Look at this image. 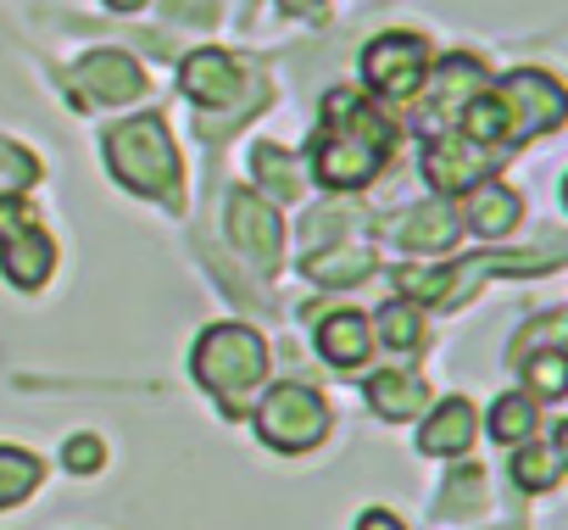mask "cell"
Returning <instances> with one entry per match:
<instances>
[{"label": "cell", "mask_w": 568, "mask_h": 530, "mask_svg": "<svg viewBox=\"0 0 568 530\" xmlns=\"http://www.w3.org/2000/svg\"><path fill=\"white\" fill-rule=\"evenodd\" d=\"M396 146L390 118H379L357 90H335L324 101V134L313 146V179L329 190H363Z\"/></svg>", "instance_id": "1"}, {"label": "cell", "mask_w": 568, "mask_h": 530, "mask_svg": "<svg viewBox=\"0 0 568 530\" xmlns=\"http://www.w3.org/2000/svg\"><path fill=\"white\" fill-rule=\"evenodd\" d=\"M106 162H112V173H118L129 190L179 207V151H173L162 118L112 123V129H106Z\"/></svg>", "instance_id": "2"}, {"label": "cell", "mask_w": 568, "mask_h": 530, "mask_svg": "<svg viewBox=\"0 0 568 530\" xmlns=\"http://www.w3.org/2000/svg\"><path fill=\"white\" fill-rule=\"evenodd\" d=\"M262 374H267V347H262L256 330H245V324H217V330H206V336L195 341V380H201L223 408H240V402L256 391Z\"/></svg>", "instance_id": "3"}, {"label": "cell", "mask_w": 568, "mask_h": 530, "mask_svg": "<svg viewBox=\"0 0 568 530\" xmlns=\"http://www.w3.org/2000/svg\"><path fill=\"white\" fill-rule=\"evenodd\" d=\"M324 430H329V408L307 386H273L256 408V436L273 452H307L324 441Z\"/></svg>", "instance_id": "4"}, {"label": "cell", "mask_w": 568, "mask_h": 530, "mask_svg": "<svg viewBox=\"0 0 568 530\" xmlns=\"http://www.w3.org/2000/svg\"><path fill=\"white\" fill-rule=\"evenodd\" d=\"M496 107H501V123H507V140H524V134H540V129H557L568 101L557 90V79L546 73H507L496 90Z\"/></svg>", "instance_id": "5"}, {"label": "cell", "mask_w": 568, "mask_h": 530, "mask_svg": "<svg viewBox=\"0 0 568 530\" xmlns=\"http://www.w3.org/2000/svg\"><path fill=\"white\" fill-rule=\"evenodd\" d=\"M424 73H429V46L418 34H379L363 51V79L379 96H418Z\"/></svg>", "instance_id": "6"}, {"label": "cell", "mask_w": 568, "mask_h": 530, "mask_svg": "<svg viewBox=\"0 0 568 530\" xmlns=\"http://www.w3.org/2000/svg\"><path fill=\"white\" fill-rule=\"evenodd\" d=\"M179 84H184V96L195 101V107H212V112H234V107H245V73H240V62L229 57V51H195L184 68H179Z\"/></svg>", "instance_id": "7"}, {"label": "cell", "mask_w": 568, "mask_h": 530, "mask_svg": "<svg viewBox=\"0 0 568 530\" xmlns=\"http://www.w3.org/2000/svg\"><path fill=\"white\" fill-rule=\"evenodd\" d=\"M73 84L84 90L79 107H118V101H140L145 96V73L123 51H90V57H79Z\"/></svg>", "instance_id": "8"}, {"label": "cell", "mask_w": 568, "mask_h": 530, "mask_svg": "<svg viewBox=\"0 0 568 530\" xmlns=\"http://www.w3.org/2000/svg\"><path fill=\"white\" fill-rule=\"evenodd\" d=\"M229 240L245 251V262H256L262 274L278 269V246H284V229L273 218L267 201H256L251 190H234L229 196Z\"/></svg>", "instance_id": "9"}, {"label": "cell", "mask_w": 568, "mask_h": 530, "mask_svg": "<svg viewBox=\"0 0 568 530\" xmlns=\"http://www.w3.org/2000/svg\"><path fill=\"white\" fill-rule=\"evenodd\" d=\"M424 173H429L435 190H474L490 173V151L468 134H440L424 151Z\"/></svg>", "instance_id": "10"}, {"label": "cell", "mask_w": 568, "mask_h": 530, "mask_svg": "<svg viewBox=\"0 0 568 530\" xmlns=\"http://www.w3.org/2000/svg\"><path fill=\"white\" fill-rule=\"evenodd\" d=\"M0 269H7V280L23 286V291L45 286V274H51V240H45V229H34V218H23V223H12L7 234H0Z\"/></svg>", "instance_id": "11"}, {"label": "cell", "mask_w": 568, "mask_h": 530, "mask_svg": "<svg viewBox=\"0 0 568 530\" xmlns=\"http://www.w3.org/2000/svg\"><path fill=\"white\" fill-rule=\"evenodd\" d=\"M390 240L407 246V251H446L457 240V218L440 207V201H424V207H407L396 223H390Z\"/></svg>", "instance_id": "12"}, {"label": "cell", "mask_w": 568, "mask_h": 530, "mask_svg": "<svg viewBox=\"0 0 568 530\" xmlns=\"http://www.w3.org/2000/svg\"><path fill=\"white\" fill-rule=\"evenodd\" d=\"M429 458H463L474 447V408L463 397H446L435 408V419L424 424V441H418Z\"/></svg>", "instance_id": "13"}, {"label": "cell", "mask_w": 568, "mask_h": 530, "mask_svg": "<svg viewBox=\"0 0 568 530\" xmlns=\"http://www.w3.org/2000/svg\"><path fill=\"white\" fill-rule=\"evenodd\" d=\"M368 402H374L379 419H413V413H424L429 386H424L413 369H385V374L368 380Z\"/></svg>", "instance_id": "14"}, {"label": "cell", "mask_w": 568, "mask_h": 530, "mask_svg": "<svg viewBox=\"0 0 568 530\" xmlns=\"http://www.w3.org/2000/svg\"><path fill=\"white\" fill-rule=\"evenodd\" d=\"M518 218H524V201H518L513 184H490V179L474 184V196H468V223H474L479 234H507Z\"/></svg>", "instance_id": "15"}, {"label": "cell", "mask_w": 568, "mask_h": 530, "mask_svg": "<svg viewBox=\"0 0 568 530\" xmlns=\"http://www.w3.org/2000/svg\"><path fill=\"white\" fill-rule=\"evenodd\" d=\"M318 352L335 363V369H357L368 358V319L363 313H329L318 324Z\"/></svg>", "instance_id": "16"}, {"label": "cell", "mask_w": 568, "mask_h": 530, "mask_svg": "<svg viewBox=\"0 0 568 530\" xmlns=\"http://www.w3.org/2000/svg\"><path fill=\"white\" fill-rule=\"evenodd\" d=\"M485 90V73L474 57H446L435 73V118H457L474 96Z\"/></svg>", "instance_id": "17"}, {"label": "cell", "mask_w": 568, "mask_h": 530, "mask_svg": "<svg viewBox=\"0 0 568 530\" xmlns=\"http://www.w3.org/2000/svg\"><path fill=\"white\" fill-rule=\"evenodd\" d=\"M368 269H374V251L346 246V240L307 257V274H313L318 286H357V280H368Z\"/></svg>", "instance_id": "18"}, {"label": "cell", "mask_w": 568, "mask_h": 530, "mask_svg": "<svg viewBox=\"0 0 568 530\" xmlns=\"http://www.w3.org/2000/svg\"><path fill=\"white\" fill-rule=\"evenodd\" d=\"M562 474V430L551 436V447H518L513 452V480L524 491H551Z\"/></svg>", "instance_id": "19"}, {"label": "cell", "mask_w": 568, "mask_h": 530, "mask_svg": "<svg viewBox=\"0 0 568 530\" xmlns=\"http://www.w3.org/2000/svg\"><path fill=\"white\" fill-rule=\"evenodd\" d=\"M256 179L278 196V201H296L302 196V162L291 151H278V146H256Z\"/></svg>", "instance_id": "20"}, {"label": "cell", "mask_w": 568, "mask_h": 530, "mask_svg": "<svg viewBox=\"0 0 568 530\" xmlns=\"http://www.w3.org/2000/svg\"><path fill=\"white\" fill-rule=\"evenodd\" d=\"M518 369H524V380L535 386L540 402H557L562 386H568V352H562V347H551V352H524Z\"/></svg>", "instance_id": "21"}, {"label": "cell", "mask_w": 568, "mask_h": 530, "mask_svg": "<svg viewBox=\"0 0 568 530\" xmlns=\"http://www.w3.org/2000/svg\"><path fill=\"white\" fill-rule=\"evenodd\" d=\"M40 486V458H29L23 447H0V508L23 502Z\"/></svg>", "instance_id": "22"}, {"label": "cell", "mask_w": 568, "mask_h": 530, "mask_svg": "<svg viewBox=\"0 0 568 530\" xmlns=\"http://www.w3.org/2000/svg\"><path fill=\"white\" fill-rule=\"evenodd\" d=\"M352 223H363V218H357V212H346V207H318V212L302 223V257L341 246V240L352 234Z\"/></svg>", "instance_id": "23"}, {"label": "cell", "mask_w": 568, "mask_h": 530, "mask_svg": "<svg viewBox=\"0 0 568 530\" xmlns=\"http://www.w3.org/2000/svg\"><path fill=\"white\" fill-rule=\"evenodd\" d=\"M379 336H385V347L390 352H413L418 341H424V313H418V302H390L385 313H379Z\"/></svg>", "instance_id": "24"}, {"label": "cell", "mask_w": 568, "mask_h": 530, "mask_svg": "<svg viewBox=\"0 0 568 530\" xmlns=\"http://www.w3.org/2000/svg\"><path fill=\"white\" fill-rule=\"evenodd\" d=\"M479 502H485V469L463 463V469L446 480V497L435 502V513H440V519H463V513H474Z\"/></svg>", "instance_id": "25"}, {"label": "cell", "mask_w": 568, "mask_h": 530, "mask_svg": "<svg viewBox=\"0 0 568 530\" xmlns=\"http://www.w3.org/2000/svg\"><path fill=\"white\" fill-rule=\"evenodd\" d=\"M396 291H402L407 302H446L452 269H396Z\"/></svg>", "instance_id": "26"}, {"label": "cell", "mask_w": 568, "mask_h": 530, "mask_svg": "<svg viewBox=\"0 0 568 530\" xmlns=\"http://www.w3.org/2000/svg\"><path fill=\"white\" fill-rule=\"evenodd\" d=\"M529 430H535L529 397H501V402L490 408V436H496V441H524Z\"/></svg>", "instance_id": "27"}, {"label": "cell", "mask_w": 568, "mask_h": 530, "mask_svg": "<svg viewBox=\"0 0 568 530\" xmlns=\"http://www.w3.org/2000/svg\"><path fill=\"white\" fill-rule=\"evenodd\" d=\"M62 463H68L73 474H95V469L106 463V447H101L95 436H73V441H68V452H62Z\"/></svg>", "instance_id": "28"}, {"label": "cell", "mask_w": 568, "mask_h": 530, "mask_svg": "<svg viewBox=\"0 0 568 530\" xmlns=\"http://www.w3.org/2000/svg\"><path fill=\"white\" fill-rule=\"evenodd\" d=\"M162 12H168L173 23H195V29H206V23L217 18V0H162Z\"/></svg>", "instance_id": "29"}, {"label": "cell", "mask_w": 568, "mask_h": 530, "mask_svg": "<svg viewBox=\"0 0 568 530\" xmlns=\"http://www.w3.org/2000/svg\"><path fill=\"white\" fill-rule=\"evenodd\" d=\"M357 530H402V519H390L385 508H368V513L357 519Z\"/></svg>", "instance_id": "30"}, {"label": "cell", "mask_w": 568, "mask_h": 530, "mask_svg": "<svg viewBox=\"0 0 568 530\" xmlns=\"http://www.w3.org/2000/svg\"><path fill=\"white\" fill-rule=\"evenodd\" d=\"M278 7H284V12H307V18H318L329 0H278Z\"/></svg>", "instance_id": "31"}, {"label": "cell", "mask_w": 568, "mask_h": 530, "mask_svg": "<svg viewBox=\"0 0 568 530\" xmlns=\"http://www.w3.org/2000/svg\"><path fill=\"white\" fill-rule=\"evenodd\" d=\"M112 12H134V7H145V0H106Z\"/></svg>", "instance_id": "32"}]
</instances>
